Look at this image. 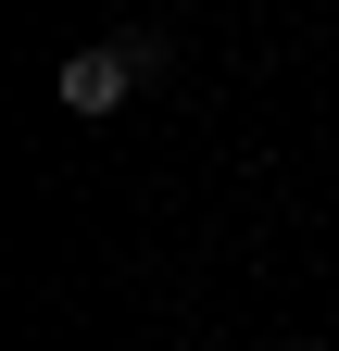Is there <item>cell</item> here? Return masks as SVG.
<instances>
[{
  "label": "cell",
  "instance_id": "6da1fadb",
  "mask_svg": "<svg viewBox=\"0 0 339 351\" xmlns=\"http://www.w3.org/2000/svg\"><path fill=\"white\" fill-rule=\"evenodd\" d=\"M139 75H163V38L126 25V38H101V51H63L51 101H63V113H126V88H139Z\"/></svg>",
  "mask_w": 339,
  "mask_h": 351
}]
</instances>
